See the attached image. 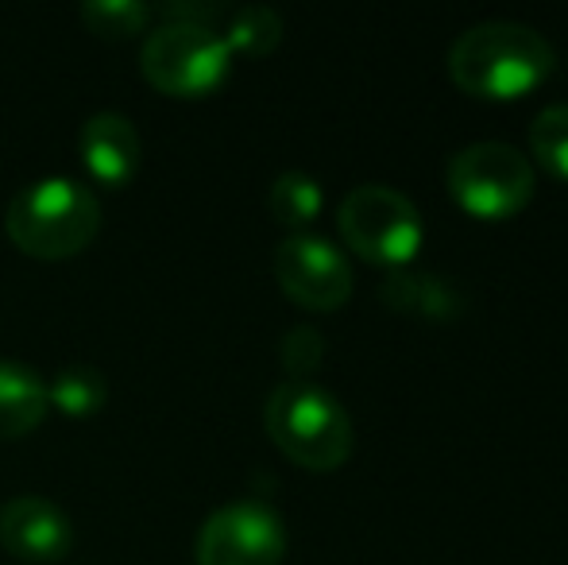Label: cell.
Listing matches in <instances>:
<instances>
[{
    "label": "cell",
    "mask_w": 568,
    "mask_h": 565,
    "mask_svg": "<svg viewBox=\"0 0 568 565\" xmlns=\"http://www.w3.org/2000/svg\"><path fill=\"white\" fill-rule=\"evenodd\" d=\"M554 43L523 20H479L449 47V78L468 98H526L554 74Z\"/></svg>",
    "instance_id": "obj_1"
},
{
    "label": "cell",
    "mask_w": 568,
    "mask_h": 565,
    "mask_svg": "<svg viewBox=\"0 0 568 565\" xmlns=\"http://www.w3.org/2000/svg\"><path fill=\"white\" fill-rule=\"evenodd\" d=\"M4 233L23 256L70 260L90 249V241L101 233V202L85 182L51 174L28 182L8 202Z\"/></svg>",
    "instance_id": "obj_2"
},
{
    "label": "cell",
    "mask_w": 568,
    "mask_h": 565,
    "mask_svg": "<svg viewBox=\"0 0 568 565\" xmlns=\"http://www.w3.org/2000/svg\"><path fill=\"white\" fill-rule=\"evenodd\" d=\"M263 426L283 457L310 473H333L352 457V415L329 387L314 380H286L263 403Z\"/></svg>",
    "instance_id": "obj_3"
},
{
    "label": "cell",
    "mask_w": 568,
    "mask_h": 565,
    "mask_svg": "<svg viewBox=\"0 0 568 565\" xmlns=\"http://www.w3.org/2000/svg\"><path fill=\"white\" fill-rule=\"evenodd\" d=\"M449 198L476 221H510L530 205L538 171L530 155L503 140H476L445 167Z\"/></svg>",
    "instance_id": "obj_4"
},
{
    "label": "cell",
    "mask_w": 568,
    "mask_h": 565,
    "mask_svg": "<svg viewBox=\"0 0 568 565\" xmlns=\"http://www.w3.org/2000/svg\"><path fill=\"white\" fill-rule=\"evenodd\" d=\"M337 229L352 252L375 268H406L414 264L422 249V213L403 190L383 186V182H364L348 190L337 210Z\"/></svg>",
    "instance_id": "obj_5"
},
{
    "label": "cell",
    "mask_w": 568,
    "mask_h": 565,
    "mask_svg": "<svg viewBox=\"0 0 568 565\" xmlns=\"http://www.w3.org/2000/svg\"><path fill=\"white\" fill-rule=\"evenodd\" d=\"M140 70L166 98H210L229 82L232 51L217 28L159 23L143 39Z\"/></svg>",
    "instance_id": "obj_6"
},
{
    "label": "cell",
    "mask_w": 568,
    "mask_h": 565,
    "mask_svg": "<svg viewBox=\"0 0 568 565\" xmlns=\"http://www.w3.org/2000/svg\"><path fill=\"white\" fill-rule=\"evenodd\" d=\"M197 565H283L286 523L263 500H232L202 523Z\"/></svg>",
    "instance_id": "obj_7"
},
{
    "label": "cell",
    "mask_w": 568,
    "mask_h": 565,
    "mask_svg": "<svg viewBox=\"0 0 568 565\" xmlns=\"http://www.w3.org/2000/svg\"><path fill=\"white\" fill-rule=\"evenodd\" d=\"M275 280L291 302L314 314H333L352 299L348 256L317 233H291L275 249Z\"/></svg>",
    "instance_id": "obj_8"
},
{
    "label": "cell",
    "mask_w": 568,
    "mask_h": 565,
    "mask_svg": "<svg viewBox=\"0 0 568 565\" xmlns=\"http://www.w3.org/2000/svg\"><path fill=\"white\" fill-rule=\"evenodd\" d=\"M0 546L20 562H62L74 546V527L47 496H12L0 504Z\"/></svg>",
    "instance_id": "obj_9"
},
{
    "label": "cell",
    "mask_w": 568,
    "mask_h": 565,
    "mask_svg": "<svg viewBox=\"0 0 568 565\" xmlns=\"http://www.w3.org/2000/svg\"><path fill=\"white\" fill-rule=\"evenodd\" d=\"M78 151H82V163L93 182H101V186H109V190H120L140 171L143 143H140V132H135L132 117L116 113V109H101V113H93L90 121L82 124Z\"/></svg>",
    "instance_id": "obj_10"
},
{
    "label": "cell",
    "mask_w": 568,
    "mask_h": 565,
    "mask_svg": "<svg viewBox=\"0 0 568 565\" xmlns=\"http://www.w3.org/2000/svg\"><path fill=\"white\" fill-rule=\"evenodd\" d=\"M379 302L395 314L418 317V322H456L468 310V299L449 275L426 272V268H395L379 280Z\"/></svg>",
    "instance_id": "obj_11"
},
{
    "label": "cell",
    "mask_w": 568,
    "mask_h": 565,
    "mask_svg": "<svg viewBox=\"0 0 568 565\" xmlns=\"http://www.w3.org/2000/svg\"><path fill=\"white\" fill-rule=\"evenodd\" d=\"M51 411L47 380L31 364L0 361V437L31 434Z\"/></svg>",
    "instance_id": "obj_12"
},
{
    "label": "cell",
    "mask_w": 568,
    "mask_h": 565,
    "mask_svg": "<svg viewBox=\"0 0 568 565\" xmlns=\"http://www.w3.org/2000/svg\"><path fill=\"white\" fill-rule=\"evenodd\" d=\"M267 205L278 225H286L291 233H306V229L322 218V205H325L322 182L306 171H283L271 182Z\"/></svg>",
    "instance_id": "obj_13"
},
{
    "label": "cell",
    "mask_w": 568,
    "mask_h": 565,
    "mask_svg": "<svg viewBox=\"0 0 568 565\" xmlns=\"http://www.w3.org/2000/svg\"><path fill=\"white\" fill-rule=\"evenodd\" d=\"M47 400L67 418H90L109 403V380L93 364H67L47 384Z\"/></svg>",
    "instance_id": "obj_14"
},
{
    "label": "cell",
    "mask_w": 568,
    "mask_h": 565,
    "mask_svg": "<svg viewBox=\"0 0 568 565\" xmlns=\"http://www.w3.org/2000/svg\"><path fill=\"white\" fill-rule=\"evenodd\" d=\"M221 23H225L221 39L229 43L232 54H252V59H260V54L275 51L278 39H283V20H278V12L267 4L229 8Z\"/></svg>",
    "instance_id": "obj_15"
},
{
    "label": "cell",
    "mask_w": 568,
    "mask_h": 565,
    "mask_svg": "<svg viewBox=\"0 0 568 565\" xmlns=\"http://www.w3.org/2000/svg\"><path fill=\"white\" fill-rule=\"evenodd\" d=\"M530 155L541 171L568 182V101L546 105L530 124Z\"/></svg>",
    "instance_id": "obj_16"
},
{
    "label": "cell",
    "mask_w": 568,
    "mask_h": 565,
    "mask_svg": "<svg viewBox=\"0 0 568 565\" xmlns=\"http://www.w3.org/2000/svg\"><path fill=\"white\" fill-rule=\"evenodd\" d=\"M151 4L143 0H85L82 23L101 39H132L151 23Z\"/></svg>",
    "instance_id": "obj_17"
},
{
    "label": "cell",
    "mask_w": 568,
    "mask_h": 565,
    "mask_svg": "<svg viewBox=\"0 0 568 565\" xmlns=\"http://www.w3.org/2000/svg\"><path fill=\"white\" fill-rule=\"evenodd\" d=\"M278 361L291 372V380H306L310 372L322 369L325 361V337L314 330V325H294L286 330L283 345H278Z\"/></svg>",
    "instance_id": "obj_18"
}]
</instances>
